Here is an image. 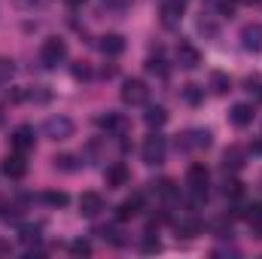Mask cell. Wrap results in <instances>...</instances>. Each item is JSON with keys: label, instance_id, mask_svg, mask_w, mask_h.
<instances>
[{"label": "cell", "instance_id": "11", "mask_svg": "<svg viewBox=\"0 0 262 259\" xmlns=\"http://www.w3.org/2000/svg\"><path fill=\"white\" fill-rule=\"evenodd\" d=\"M101 210H104V198H101L98 192H82L79 195V213H82V217L95 220Z\"/></svg>", "mask_w": 262, "mask_h": 259}, {"label": "cell", "instance_id": "2", "mask_svg": "<svg viewBox=\"0 0 262 259\" xmlns=\"http://www.w3.org/2000/svg\"><path fill=\"white\" fill-rule=\"evenodd\" d=\"M165 153H168V143H165L162 134H149V137L143 140V146H140V159H143V165H149V168L162 165V162H165Z\"/></svg>", "mask_w": 262, "mask_h": 259}, {"label": "cell", "instance_id": "4", "mask_svg": "<svg viewBox=\"0 0 262 259\" xmlns=\"http://www.w3.org/2000/svg\"><path fill=\"white\" fill-rule=\"evenodd\" d=\"M119 95H122V101H125L128 107H143V104L149 101V89H146L143 79H125Z\"/></svg>", "mask_w": 262, "mask_h": 259}, {"label": "cell", "instance_id": "1", "mask_svg": "<svg viewBox=\"0 0 262 259\" xmlns=\"http://www.w3.org/2000/svg\"><path fill=\"white\" fill-rule=\"evenodd\" d=\"M67 58V43L61 40V37H49V40H43V46H40V64L43 67H58L64 64Z\"/></svg>", "mask_w": 262, "mask_h": 259}, {"label": "cell", "instance_id": "10", "mask_svg": "<svg viewBox=\"0 0 262 259\" xmlns=\"http://www.w3.org/2000/svg\"><path fill=\"white\" fill-rule=\"evenodd\" d=\"M241 46L247 52H262V25L259 21H250L241 28Z\"/></svg>", "mask_w": 262, "mask_h": 259}, {"label": "cell", "instance_id": "24", "mask_svg": "<svg viewBox=\"0 0 262 259\" xmlns=\"http://www.w3.org/2000/svg\"><path fill=\"white\" fill-rule=\"evenodd\" d=\"M177 232L186 235V238H192V235L201 232V223H198V220H183V223H177Z\"/></svg>", "mask_w": 262, "mask_h": 259}, {"label": "cell", "instance_id": "26", "mask_svg": "<svg viewBox=\"0 0 262 259\" xmlns=\"http://www.w3.org/2000/svg\"><path fill=\"white\" fill-rule=\"evenodd\" d=\"M12 76H15V64H12L9 58H3V55H0V85H3V82H9Z\"/></svg>", "mask_w": 262, "mask_h": 259}, {"label": "cell", "instance_id": "5", "mask_svg": "<svg viewBox=\"0 0 262 259\" xmlns=\"http://www.w3.org/2000/svg\"><path fill=\"white\" fill-rule=\"evenodd\" d=\"M43 134H46L49 140H55V143L70 140V137H73V122H70L67 116H49V119L43 122Z\"/></svg>", "mask_w": 262, "mask_h": 259}, {"label": "cell", "instance_id": "28", "mask_svg": "<svg viewBox=\"0 0 262 259\" xmlns=\"http://www.w3.org/2000/svg\"><path fill=\"white\" fill-rule=\"evenodd\" d=\"M55 168H61V171H76L79 165H76V156H55Z\"/></svg>", "mask_w": 262, "mask_h": 259}, {"label": "cell", "instance_id": "19", "mask_svg": "<svg viewBox=\"0 0 262 259\" xmlns=\"http://www.w3.org/2000/svg\"><path fill=\"white\" fill-rule=\"evenodd\" d=\"M143 122H146L149 128H162V125L168 122V110H165V107H149V110L143 113Z\"/></svg>", "mask_w": 262, "mask_h": 259}, {"label": "cell", "instance_id": "6", "mask_svg": "<svg viewBox=\"0 0 262 259\" xmlns=\"http://www.w3.org/2000/svg\"><path fill=\"white\" fill-rule=\"evenodd\" d=\"M186 3L189 0H162L159 3V15H162V25L165 28H177L183 12H186Z\"/></svg>", "mask_w": 262, "mask_h": 259}, {"label": "cell", "instance_id": "32", "mask_svg": "<svg viewBox=\"0 0 262 259\" xmlns=\"http://www.w3.org/2000/svg\"><path fill=\"white\" fill-rule=\"evenodd\" d=\"M220 15L223 18H235V0H223L220 3Z\"/></svg>", "mask_w": 262, "mask_h": 259}, {"label": "cell", "instance_id": "20", "mask_svg": "<svg viewBox=\"0 0 262 259\" xmlns=\"http://www.w3.org/2000/svg\"><path fill=\"white\" fill-rule=\"evenodd\" d=\"M223 168H226V171H241V168H244V153H241L238 146L226 149V156H223Z\"/></svg>", "mask_w": 262, "mask_h": 259}, {"label": "cell", "instance_id": "35", "mask_svg": "<svg viewBox=\"0 0 262 259\" xmlns=\"http://www.w3.org/2000/svg\"><path fill=\"white\" fill-rule=\"evenodd\" d=\"M238 3H250V6H253V3H259V0H238Z\"/></svg>", "mask_w": 262, "mask_h": 259}, {"label": "cell", "instance_id": "23", "mask_svg": "<svg viewBox=\"0 0 262 259\" xmlns=\"http://www.w3.org/2000/svg\"><path fill=\"white\" fill-rule=\"evenodd\" d=\"M210 85H213V92H216V95L232 92V79H229L226 73H213V76H210Z\"/></svg>", "mask_w": 262, "mask_h": 259}, {"label": "cell", "instance_id": "33", "mask_svg": "<svg viewBox=\"0 0 262 259\" xmlns=\"http://www.w3.org/2000/svg\"><path fill=\"white\" fill-rule=\"evenodd\" d=\"M226 195H232V198L241 195V183H238V180H229V183H226Z\"/></svg>", "mask_w": 262, "mask_h": 259}, {"label": "cell", "instance_id": "34", "mask_svg": "<svg viewBox=\"0 0 262 259\" xmlns=\"http://www.w3.org/2000/svg\"><path fill=\"white\" fill-rule=\"evenodd\" d=\"M67 6H70V9H79V6H85V0H64Z\"/></svg>", "mask_w": 262, "mask_h": 259}, {"label": "cell", "instance_id": "22", "mask_svg": "<svg viewBox=\"0 0 262 259\" xmlns=\"http://www.w3.org/2000/svg\"><path fill=\"white\" fill-rule=\"evenodd\" d=\"M201 98H204V89L201 85H195V82H189V85H183V101L186 104H201Z\"/></svg>", "mask_w": 262, "mask_h": 259}, {"label": "cell", "instance_id": "36", "mask_svg": "<svg viewBox=\"0 0 262 259\" xmlns=\"http://www.w3.org/2000/svg\"><path fill=\"white\" fill-rule=\"evenodd\" d=\"M259 101H262V89H259Z\"/></svg>", "mask_w": 262, "mask_h": 259}, {"label": "cell", "instance_id": "27", "mask_svg": "<svg viewBox=\"0 0 262 259\" xmlns=\"http://www.w3.org/2000/svg\"><path fill=\"white\" fill-rule=\"evenodd\" d=\"M43 201L52 204V207H64L70 198H67V192H43Z\"/></svg>", "mask_w": 262, "mask_h": 259}, {"label": "cell", "instance_id": "30", "mask_svg": "<svg viewBox=\"0 0 262 259\" xmlns=\"http://www.w3.org/2000/svg\"><path fill=\"white\" fill-rule=\"evenodd\" d=\"M70 253H73V256H89V253H92V244H89V241H73V244H70Z\"/></svg>", "mask_w": 262, "mask_h": 259}, {"label": "cell", "instance_id": "13", "mask_svg": "<svg viewBox=\"0 0 262 259\" xmlns=\"http://www.w3.org/2000/svg\"><path fill=\"white\" fill-rule=\"evenodd\" d=\"M140 210H143V195H131V198H125V201L119 204L116 220H119V223H128V220H134Z\"/></svg>", "mask_w": 262, "mask_h": 259}, {"label": "cell", "instance_id": "31", "mask_svg": "<svg viewBox=\"0 0 262 259\" xmlns=\"http://www.w3.org/2000/svg\"><path fill=\"white\" fill-rule=\"evenodd\" d=\"M52 0H15V6H21V9H43V6H49Z\"/></svg>", "mask_w": 262, "mask_h": 259}, {"label": "cell", "instance_id": "3", "mask_svg": "<svg viewBox=\"0 0 262 259\" xmlns=\"http://www.w3.org/2000/svg\"><path fill=\"white\" fill-rule=\"evenodd\" d=\"M207 183H210V174H207V168L195 162V165H189V171H186V186H189V192L195 195V204L207 195Z\"/></svg>", "mask_w": 262, "mask_h": 259}, {"label": "cell", "instance_id": "25", "mask_svg": "<svg viewBox=\"0 0 262 259\" xmlns=\"http://www.w3.org/2000/svg\"><path fill=\"white\" fill-rule=\"evenodd\" d=\"M152 189L162 195V198H177V189H174V180H159L152 183Z\"/></svg>", "mask_w": 262, "mask_h": 259}, {"label": "cell", "instance_id": "9", "mask_svg": "<svg viewBox=\"0 0 262 259\" xmlns=\"http://www.w3.org/2000/svg\"><path fill=\"white\" fill-rule=\"evenodd\" d=\"M177 64L183 67V70H195L201 64V52H198L189 40H180L177 43Z\"/></svg>", "mask_w": 262, "mask_h": 259}, {"label": "cell", "instance_id": "21", "mask_svg": "<svg viewBox=\"0 0 262 259\" xmlns=\"http://www.w3.org/2000/svg\"><path fill=\"white\" fill-rule=\"evenodd\" d=\"M198 34H204V37H210V40H216V34H220V28H216V21H213L210 15H201V18H198Z\"/></svg>", "mask_w": 262, "mask_h": 259}, {"label": "cell", "instance_id": "18", "mask_svg": "<svg viewBox=\"0 0 262 259\" xmlns=\"http://www.w3.org/2000/svg\"><path fill=\"white\" fill-rule=\"evenodd\" d=\"M98 9L107 15H125L131 9V0H98Z\"/></svg>", "mask_w": 262, "mask_h": 259}, {"label": "cell", "instance_id": "7", "mask_svg": "<svg viewBox=\"0 0 262 259\" xmlns=\"http://www.w3.org/2000/svg\"><path fill=\"white\" fill-rule=\"evenodd\" d=\"M213 143V134L207 128H192L183 137H177V149H207Z\"/></svg>", "mask_w": 262, "mask_h": 259}, {"label": "cell", "instance_id": "8", "mask_svg": "<svg viewBox=\"0 0 262 259\" xmlns=\"http://www.w3.org/2000/svg\"><path fill=\"white\" fill-rule=\"evenodd\" d=\"M3 174L9 177V180H21L25 174H28V162H25V153H9V156H3Z\"/></svg>", "mask_w": 262, "mask_h": 259}, {"label": "cell", "instance_id": "15", "mask_svg": "<svg viewBox=\"0 0 262 259\" xmlns=\"http://www.w3.org/2000/svg\"><path fill=\"white\" fill-rule=\"evenodd\" d=\"M104 180H107L110 189H119V186L128 183V168H125L122 162H116V165H110V168L104 171Z\"/></svg>", "mask_w": 262, "mask_h": 259}, {"label": "cell", "instance_id": "16", "mask_svg": "<svg viewBox=\"0 0 262 259\" xmlns=\"http://www.w3.org/2000/svg\"><path fill=\"white\" fill-rule=\"evenodd\" d=\"M98 125L107 131V134H122L125 125H128V119L122 113H104V116H98Z\"/></svg>", "mask_w": 262, "mask_h": 259}, {"label": "cell", "instance_id": "12", "mask_svg": "<svg viewBox=\"0 0 262 259\" xmlns=\"http://www.w3.org/2000/svg\"><path fill=\"white\" fill-rule=\"evenodd\" d=\"M98 49H101L107 58H119V55L125 52V37H119V34H104L101 43H98Z\"/></svg>", "mask_w": 262, "mask_h": 259}, {"label": "cell", "instance_id": "29", "mask_svg": "<svg viewBox=\"0 0 262 259\" xmlns=\"http://www.w3.org/2000/svg\"><path fill=\"white\" fill-rule=\"evenodd\" d=\"M146 70L156 73V76H168V67H165L162 58H149V61H146Z\"/></svg>", "mask_w": 262, "mask_h": 259}, {"label": "cell", "instance_id": "14", "mask_svg": "<svg viewBox=\"0 0 262 259\" xmlns=\"http://www.w3.org/2000/svg\"><path fill=\"white\" fill-rule=\"evenodd\" d=\"M253 116H256V113H253L250 104H235V107L229 110V122H232L235 128H247V125L253 122Z\"/></svg>", "mask_w": 262, "mask_h": 259}, {"label": "cell", "instance_id": "17", "mask_svg": "<svg viewBox=\"0 0 262 259\" xmlns=\"http://www.w3.org/2000/svg\"><path fill=\"white\" fill-rule=\"evenodd\" d=\"M12 149H18V153L34 149V128H28V125L15 128V134H12Z\"/></svg>", "mask_w": 262, "mask_h": 259}, {"label": "cell", "instance_id": "37", "mask_svg": "<svg viewBox=\"0 0 262 259\" xmlns=\"http://www.w3.org/2000/svg\"><path fill=\"white\" fill-rule=\"evenodd\" d=\"M0 122H3V116H0Z\"/></svg>", "mask_w": 262, "mask_h": 259}]
</instances>
